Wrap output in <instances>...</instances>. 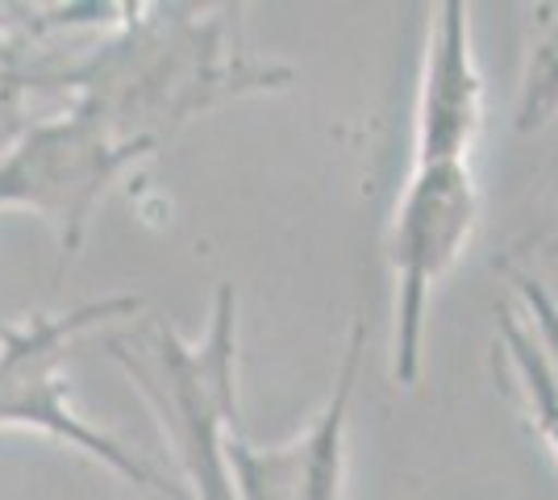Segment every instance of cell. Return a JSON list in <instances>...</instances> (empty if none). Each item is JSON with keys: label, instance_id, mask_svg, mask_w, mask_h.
Segmentation results:
<instances>
[{"label": "cell", "instance_id": "obj_3", "mask_svg": "<svg viewBox=\"0 0 558 500\" xmlns=\"http://www.w3.org/2000/svg\"><path fill=\"white\" fill-rule=\"evenodd\" d=\"M146 155H155V138L121 134L109 105L88 96L68 118L38 121L0 155V209L43 217L71 255L84 242L96 200Z\"/></svg>", "mask_w": 558, "mask_h": 500}, {"label": "cell", "instance_id": "obj_4", "mask_svg": "<svg viewBox=\"0 0 558 500\" xmlns=\"http://www.w3.org/2000/svg\"><path fill=\"white\" fill-rule=\"evenodd\" d=\"M480 221V188L471 163H429L413 167L409 184L400 188L392 214V380L413 388L421 376L425 317L429 296Z\"/></svg>", "mask_w": 558, "mask_h": 500}, {"label": "cell", "instance_id": "obj_1", "mask_svg": "<svg viewBox=\"0 0 558 500\" xmlns=\"http://www.w3.org/2000/svg\"><path fill=\"white\" fill-rule=\"evenodd\" d=\"M233 288L221 284L209 333L184 342L167 326H150L134 351H109L138 383L184 467L192 500H238L230 476V442L238 434V342H233Z\"/></svg>", "mask_w": 558, "mask_h": 500}, {"label": "cell", "instance_id": "obj_9", "mask_svg": "<svg viewBox=\"0 0 558 500\" xmlns=\"http://www.w3.org/2000/svg\"><path fill=\"white\" fill-rule=\"evenodd\" d=\"M512 280H517L521 296H525L530 330H534V338L542 342V351H546V358L555 363V371H558V305L550 301V292H546V288H537L530 276H512Z\"/></svg>", "mask_w": 558, "mask_h": 500}, {"label": "cell", "instance_id": "obj_7", "mask_svg": "<svg viewBox=\"0 0 558 500\" xmlns=\"http://www.w3.org/2000/svg\"><path fill=\"white\" fill-rule=\"evenodd\" d=\"M525 25L530 38L517 88V130L534 134L558 113V4H534Z\"/></svg>", "mask_w": 558, "mask_h": 500}, {"label": "cell", "instance_id": "obj_5", "mask_svg": "<svg viewBox=\"0 0 558 500\" xmlns=\"http://www.w3.org/2000/svg\"><path fill=\"white\" fill-rule=\"evenodd\" d=\"M363 358V321L350 326V342L338 380L317 422L283 447H251L242 434L230 442V476L238 500H338L347 476L350 397Z\"/></svg>", "mask_w": 558, "mask_h": 500}, {"label": "cell", "instance_id": "obj_6", "mask_svg": "<svg viewBox=\"0 0 558 500\" xmlns=\"http://www.w3.org/2000/svg\"><path fill=\"white\" fill-rule=\"evenodd\" d=\"M484 130V75L471 50V9L446 0L434 9L429 47L417 88V143L413 167L471 163Z\"/></svg>", "mask_w": 558, "mask_h": 500}, {"label": "cell", "instance_id": "obj_8", "mask_svg": "<svg viewBox=\"0 0 558 500\" xmlns=\"http://www.w3.org/2000/svg\"><path fill=\"white\" fill-rule=\"evenodd\" d=\"M500 346H505L512 371H517V380H521V397H525V405H530V413H534L542 438L550 442V451H555V459H558V371H555V363L546 358V351H542V342L534 338V330L521 326L517 313H509V309H505V317H500Z\"/></svg>", "mask_w": 558, "mask_h": 500}, {"label": "cell", "instance_id": "obj_2", "mask_svg": "<svg viewBox=\"0 0 558 500\" xmlns=\"http://www.w3.org/2000/svg\"><path fill=\"white\" fill-rule=\"evenodd\" d=\"M125 313H138V296H105V301H93V305H80L68 313H34L22 326H0V429L47 434L71 451L105 463L109 472H117L134 488L184 500L180 492H171L138 454L125 451L117 438L96 429L71 405V342L84 330L125 317Z\"/></svg>", "mask_w": 558, "mask_h": 500}]
</instances>
